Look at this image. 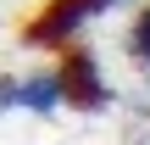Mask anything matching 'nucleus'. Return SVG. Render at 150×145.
Wrapping results in <instances>:
<instances>
[{
    "mask_svg": "<svg viewBox=\"0 0 150 145\" xmlns=\"http://www.w3.org/2000/svg\"><path fill=\"white\" fill-rule=\"evenodd\" d=\"M111 6L122 0H45L39 17L28 22V45H45V50H67L95 17H106Z\"/></svg>",
    "mask_w": 150,
    "mask_h": 145,
    "instance_id": "obj_1",
    "label": "nucleus"
},
{
    "mask_svg": "<svg viewBox=\"0 0 150 145\" xmlns=\"http://www.w3.org/2000/svg\"><path fill=\"white\" fill-rule=\"evenodd\" d=\"M61 95H67V106H83V112H100L106 101H111V89H106V78H100V61L89 56V50H72L67 45V56H61Z\"/></svg>",
    "mask_w": 150,
    "mask_h": 145,
    "instance_id": "obj_2",
    "label": "nucleus"
},
{
    "mask_svg": "<svg viewBox=\"0 0 150 145\" xmlns=\"http://www.w3.org/2000/svg\"><path fill=\"white\" fill-rule=\"evenodd\" d=\"M0 106H22V112H56L67 106L61 95V73H28V78H6L0 84Z\"/></svg>",
    "mask_w": 150,
    "mask_h": 145,
    "instance_id": "obj_3",
    "label": "nucleus"
},
{
    "mask_svg": "<svg viewBox=\"0 0 150 145\" xmlns=\"http://www.w3.org/2000/svg\"><path fill=\"white\" fill-rule=\"evenodd\" d=\"M128 56L150 67V0H139V17H134V28H128Z\"/></svg>",
    "mask_w": 150,
    "mask_h": 145,
    "instance_id": "obj_4",
    "label": "nucleus"
},
{
    "mask_svg": "<svg viewBox=\"0 0 150 145\" xmlns=\"http://www.w3.org/2000/svg\"><path fill=\"white\" fill-rule=\"evenodd\" d=\"M122 6H128V0H122Z\"/></svg>",
    "mask_w": 150,
    "mask_h": 145,
    "instance_id": "obj_5",
    "label": "nucleus"
}]
</instances>
